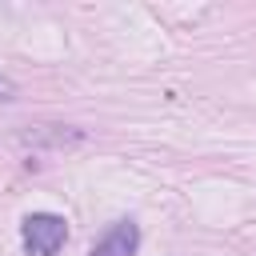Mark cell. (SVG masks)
<instances>
[{"label":"cell","mask_w":256,"mask_h":256,"mask_svg":"<svg viewBox=\"0 0 256 256\" xmlns=\"http://www.w3.org/2000/svg\"><path fill=\"white\" fill-rule=\"evenodd\" d=\"M136 248H140V224H136L132 216H124V220H116V224L92 244L88 256H136Z\"/></svg>","instance_id":"7a4b0ae2"},{"label":"cell","mask_w":256,"mask_h":256,"mask_svg":"<svg viewBox=\"0 0 256 256\" xmlns=\"http://www.w3.org/2000/svg\"><path fill=\"white\" fill-rule=\"evenodd\" d=\"M20 240H24L28 256H56L64 248V240H68V224L56 212H32L20 224Z\"/></svg>","instance_id":"6da1fadb"},{"label":"cell","mask_w":256,"mask_h":256,"mask_svg":"<svg viewBox=\"0 0 256 256\" xmlns=\"http://www.w3.org/2000/svg\"><path fill=\"white\" fill-rule=\"evenodd\" d=\"M0 100H16V84L8 76H0Z\"/></svg>","instance_id":"3957f363"}]
</instances>
